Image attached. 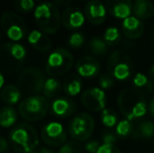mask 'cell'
Listing matches in <instances>:
<instances>
[{
	"mask_svg": "<svg viewBox=\"0 0 154 153\" xmlns=\"http://www.w3.org/2000/svg\"><path fill=\"white\" fill-rule=\"evenodd\" d=\"M48 108V100L44 96L35 94L26 96L19 103L18 113L27 122H38L46 115Z\"/></svg>",
	"mask_w": 154,
	"mask_h": 153,
	"instance_id": "cell-4",
	"label": "cell"
},
{
	"mask_svg": "<svg viewBox=\"0 0 154 153\" xmlns=\"http://www.w3.org/2000/svg\"><path fill=\"white\" fill-rule=\"evenodd\" d=\"M39 153H54L53 150L48 149V148H45V147H42L40 149V152Z\"/></svg>",
	"mask_w": 154,
	"mask_h": 153,
	"instance_id": "cell-41",
	"label": "cell"
},
{
	"mask_svg": "<svg viewBox=\"0 0 154 153\" xmlns=\"http://www.w3.org/2000/svg\"><path fill=\"white\" fill-rule=\"evenodd\" d=\"M104 41L108 46H114V45L119 44L121 40V34L118 27L110 26L104 33Z\"/></svg>",
	"mask_w": 154,
	"mask_h": 153,
	"instance_id": "cell-29",
	"label": "cell"
},
{
	"mask_svg": "<svg viewBox=\"0 0 154 153\" xmlns=\"http://www.w3.org/2000/svg\"><path fill=\"white\" fill-rule=\"evenodd\" d=\"M132 3L129 0H121V1H111L107 3V10L116 19H123L130 17L132 13Z\"/></svg>",
	"mask_w": 154,
	"mask_h": 153,
	"instance_id": "cell-18",
	"label": "cell"
},
{
	"mask_svg": "<svg viewBox=\"0 0 154 153\" xmlns=\"http://www.w3.org/2000/svg\"><path fill=\"white\" fill-rule=\"evenodd\" d=\"M63 90L68 96H77L82 91V81L79 75H69L63 82Z\"/></svg>",
	"mask_w": 154,
	"mask_h": 153,
	"instance_id": "cell-22",
	"label": "cell"
},
{
	"mask_svg": "<svg viewBox=\"0 0 154 153\" xmlns=\"http://www.w3.org/2000/svg\"><path fill=\"white\" fill-rule=\"evenodd\" d=\"M133 86L142 93H149L153 90V85L150 80L142 72H137L133 77Z\"/></svg>",
	"mask_w": 154,
	"mask_h": 153,
	"instance_id": "cell-26",
	"label": "cell"
},
{
	"mask_svg": "<svg viewBox=\"0 0 154 153\" xmlns=\"http://www.w3.org/2000/svg\"><path fill=\"white\" fill-rule=\"evenodd\" d=\"M0 41H1V34H0Z\"/></svg>",
	"mask_w": 154,
	"mask_h": 153,
	"instance_id": "cell-43",
	"label": "cell"
},
{
	"mask_svg": "<svg viewBox=\"0 0 154 153\" xmlns=\"http://www.w3.org/2000/svg\"><path fill=\"white\" fill-rule=\"evenodd\" d=\"M31 153H38V152H35V151H32V152H31Z\"/></svg>",
	"mask_w": 154,
	"mask_h": 153,
	"instance_id": "cell-44",
	"label": "cell"
},
{
	"mask_svg": "<svg viewBox=\"0 0 154 153\" xmlns=\"http://www.w3.org/2000/svg\"><path fill=\"white\" fill-rule=\"evenodd\" d=\"M132 13L140 20L149 19L154 15V4L149 0H136L132 5Z\"/></svg>",
	"mask_w": 154,
	"mask_h": 153,
	"instance_id": "cell-21",
	"label": "cell"
},
{
	"mask_svg": "<svg viewBox=\"0 0 154 153\" xmlns=\"http://www.w3.org/2000/svg\"><path fill=\"white\" fill-rule=\"evenodd\" d=\"M10 143L4 137L0 136V153H8L10 151Z\"/></svg>",
	"mask_w": 154,
	"mask_h": 153,
	"instance_id": "cell-38",
	"label": "cell"
},
{
	"mask_svg": "<svg viewBox=\"0 0 154 153\" xmlns=\"http://www.w3.org/2000/svg\"><path fill=\"white\" fill-rule=\"evenodd\" d=\"M85 14L78 6H68L61 14L62 25L67 29H77L85 23Z\"/></svg>",
	"mask_w": 154,
	"mask_h": 153,
	"instance_id": "cell-14",
	"label": "cell"
},
{
	"mask_svg": "<svg viewBox=\"0 0 154 153\" xmlns=\"http://www.w3.org/2000/svg\"><path fill=\"white\" fill-rule=\"evenodd\" d=\"M149 112H150V115L154 118V96L153 98L151 99L150 103H149Z\"/></svg>",
	"mask_w": 154,
	"mask_h": 153,
	"instance_id": "cell-39",
	"label": "cell"
},
{
	"mask_svg": "<svg viewBox=\"0 0 154 153\" xmlns=\"http://www.w3.org/2000/svg\"><path fill=\"white\" fill-rule=\"evenodd\" d=\"M0 98L8 106H13L18 103H20L21 98H22V91L20 88L15 84H8V85L4 86L3 89L1 90L0 93Z\"/></svg>",
	"mask_w": 154,
	"mask_h": 153,
	"instance_id": "cell-20",
	"label": "cell"
},
{
	"mask_svg": "<svg viewBox=\"0 0 154 153\" xmlns=\"http://www.w3.org/2000/svg\"><path fill=\"white\" fill-rule=\"evenodd\" d=\"M58 153H82V147L77 141H69L60 147Z\"/></svg>",
	"mask_w": 154,
	"mask_h": 153,
	"instance_id": "cell-32",
	"label": "cell"
},
{
	"mask_svg": "<svg viewBox=\"0 0 154 153\" xmlns=\"http://www.w3.org/2000/svg\"><path fill=\"white\" fill-rule=\"evenodd\" d=\"M27 42L39 51H47L51 47V40L40 29H34L27 36Z\"/></svg>",
	"mask_w": 154,
	"mask_h": 153,
	"instance_id": "cell-19",
	"label": "cell"
},
{
	"mask_svg": "<svg viewBox=\"0 0 154 153\" xmlns=\"http://www.w3.org/2000/svg\"><path fill=\"white\" fill-rule=\"evenodd\" d=\"M85 42V37L82 33H73L68 38V45L72 48H79Z\"/></svg>",
	"mask_w": 154,
	"mask_h": 153,
	"instance_id": "cell-33",
	"label": "cell"
},
{
	"mask_svg": "<svg viewBox=\"0 0 154 153\" xmlns=\"http://www.w3.org/2000/svg\"><path fill=\"white\" fill-rule=\"evenodd\" d=\"M10 144L17 153H31L39 145V136L36 129L29 123H20L11 130Z\"/></svg>",
	"mask_w": 154,
	"mask_h": 153,
	"instance_id": "cell-2",
	"label": "cell"
},
{
	"mask_svg": "<svg viewBox=\"0 0 154 153\" xmlns=\"http://www.w3.org/2000/svg\"><path fill=\"white\" fill-rule=\"evenodd\" d=\"M149 72H150V76L153 78L154 79V63L151 65V67H150V70H149Z\"/></svg>",
	"mask_w": 154,
	"mask_h": 153,
	"instance_id": "cell-42",
	"label": "cell"
},
{
	"mask_svg": "<svg viewBox=\"0 0 154 153\" xmlns=\"http://www.w3.org/2000/svg\"><path fill=\"white\" fill-rule=\"evenodd\" d=\"M134 139H147L154 136V122L152 121H145L142 122L132 133Z\"/></svg>",
	"mask_w": 154,
	"mask_h": 153,
	"instance_id": "cell-25",
	"label": "cell"
},
{
	"mask_svg": "<svg viewBox=\"0 0 154 153\" xmlns=\"http://www.w3.org/2000/svg\"><path fill=\"white\" fill-rule=\"evenodd\" d=\"M95 122L88 112H80L70 120L68 124V133L73 141L85 142L90 139L94 131Z\"/></svg>",
	"mask_w": 154,
	"mask_h": 153,
	"instance_id": "cell-7",
	"label": "cell"
},
{
	"mask_svg": "<svg viewBox=\"0 0 154 153\" xmlns=\"http://www.w3.org/2000/svg\"><path fill=\"white\" fill-rule=\"evenodd\" d=\"M53 113L60 118H67L75 113L77 106L75 103L69 98H58L53 101L51 105Z\"/></svg>",
	"mask_w": 154,
	"mask_h": 153,
	"instance_id": "cell-17",
	"label": "cell"
},
{
	"mask_svg": "<svg viewBox=\"0 0 154 153\" xmlns=\"http://www.w3.org/2000/svg\"><path fill=\"white\" fill-rule=\"evenodd\" d=\"M133 131V126H132V122L128 120H122L118 123L116 126V133L120 137H126Z\"/></svg>",
	"mask_w": 154,
	"mask_h": 153,
	"instance_id": "cell-30",
	"label": "cell"
},
{
	"mask_svg": "<svg viewBox=\"0 0 154 153\" xmlns=\"http://www.w3.org/2000/svg\"><path fill=\"white\" fill-rule=\"evenodd\" d=\"M118 107L126 120L130 122L143 118L148 110L144 93L135 88H126L119 93Z\"/></svg>",
	"mask_w": 154,
	"mask_h": 153,
	"instance_id": "cell-1",
	"label": "cell"
},
{
	"mask_svg": "<svg viewBox=\"0 0 154 153\" xmlns=\"http://www.w3.org/2000/svg\"><path fill=\"white\" fill-rule=\"evenodd\" d=\"M107 67L109 74L119 81H125L131 76L132 65L130 59L121 50H114L110 54Z\"/></svg>",
	"mask_w": 154,
	"mask_h": 153,
	"instance_id": "cell-9",
	"label": "cell"
},
{
	"mask_svg": "<svg viewBox=\"0 0 154 153\" xmlns=\"http://www.w3.org/2000/svg\"><path fill=\"white\" fill-rule=\"evenodd\" d=\"M89 47L91 49V51L97 56H103L107 53L108 45L106 44V42L104 41V39L100 37H94L91 38L89 41Z\"/></svg>",
	"mask_w": 154,
	"mask_h": 153,
	"instance_id": "cell-28",
	"label": "cell"
},
{
	"mask_svg": "<svg viewBox=\"0 0 154 153\" xmlns=\"http://www.w3.org/2000/svg\"><path fill=\"white\" fill-rule=\"evenodd\" d=\"M101 121L104 126L108 127V128H112V127L116 126L119 123L118 113L112 108H105L101 113Z\"/></svg>",
	"mask_w": 154,
	"mask_h": 153,
	"instance_id": "cell-27",
	"label": "cell"
},
{
	"mask_svg": "<svg viewBox=\"0 0 154 153\" xmlns=\"http://www.w3.org/2000/svg\"><path fill=\"white\" fill-rule=\"evenodd\" d=\"M97 153H122L120 149L116 145H108V144H102L100 146Z\"/></svg>",
	"mask_w": 154,
	"mask_h": 153,
	"instance_id": "cell-35",
	"label": "cell"
},
{
	"mask_svg": "<svg viewBox=\"0 0 154 153\" xmlns=\"http://www.w3.org/2000/svg\"><path fill=\"white\" fill-rule=\"evenodd\" d=\"M18 120V111L13 106L5 105L0 109V126L10 128L14 126Z\"/></svg>",
	"mask_w": 154,
	"mask_h": 153,
	"instance_id": "cell-23",
	"label": "cell"
},
{
	"mask_svg": "<svg viewBox=\"0 0 154 153\" xmlns=\"http://www.w3.org/2000/svg\"><path fill=\"white\" fill-rule=\"evenodd\" d=\"M41 139L51 147H62L67 141V132L61 123L51 122L42 128Z\"/></svg>",
	"mask_w": 154,
	"mask_h": 153,
	"instance_id": "cell-11",
	"label": "cell"
},
{
	"mask_svg": "<svg viewBox=\"0 0 154 153\" xmlns=\"http://www.w3.org/2000/svg\"><path fill=\"white\" fill-rule=\"evenodd\" d=\"M4 83H5V79H4V76L1 72H0V90L3 89L4 87Z\"/></svg>",
	"mask_w": 154,
	"mask_h": 153,
	"instance_id": "cell-40",
	"label": "cell"
},
{
	"mask_svg": "<svg viewBox=\"0 0 154 153\" xmlns=\"http://www.w3.org/2000/svg\"><path fill=\"white\" fill-rule=\"evenodd\" d=\"M63 86L61 82L57 79V78L49 77L46 79L43 87V96L48 100V99H53L55 96H57L58 94H60Z\"/></svg>",
	"mask_w": 154,
	"mask_h": 153,
	"instance_id": "cell-24",
	"label": "cell"
},
{
	"mask_svg": "<svg viewBox=\"0 0 154 153\" xmlns=\"http://www.w3.org/2000/svg\"><path fill=\"white\" fill-rule=\"evenodd\" d=\"M45 81H46V78L40 69L29 67L24 69L19 75L17 79V84H18L17 86L24 93L35 96L43 91Z\"/></svg>",
	"mask_w": 154,
	"mask_h": 153,
	"instance_id": "cell-8",
	"label": "cell"
},
{
	"mask_svg": "<svg viewBox=\"0 0 154 153\" xmlns=\"http://www.w3.org/2000/svg\"><path fill=\"white\" fill-rule=\"evenodd\" d=\"M0 25L12 42H19L27 34V25L22 17L11 11H6L0 18Z\"/></svg>",
	"mask_w": 154,
	"mask_h": 153,
	"instance_id": "cell-6",
	"label": "cell"
},
{
	"mask_svg": "<svg viewBox=\"0 0 154 153\" xmlns=\"http://www.w3.org/2000/svg\"><path fill=\"white\" fill-rule=\"evenodd\" d=\"M34 17L40 31L49 35L57 33L62 24L59 8L53 2L38 4L34 11Z\"/></svg>",
	"mask_w": 154,
	"mask_h": 153,
	"instance_id": "cell-3",
	"label": "cell"
},
{
	"mask_svg": "<svg viewBox=\"0 0 154 153\" xmlns=\"http://www.w3.org/2000/svg\"><path fill=\"white\" fill-rule=\"evenodd\" d=\"M84 14L91 24L101 25L106 21L107 6L100 0H90L85 4Z\"/></svg>",
	"mask_w": 154,
	"mask_h": 153,
	"instance_id": "cell-13",
	"label": "cell"
},
{
	"mask_svg": "<svg viewBox=\"0 0 154 153\" xmlns=\"http://www.w3.org/2000/svg\"><path fill=\"white\" fill-rule=\"evenodd\" d=\"M25 57L26 49L19 42H8L0 49V63L4 69H8L10 67L15 68V63L20 66Z\"/></svg>",
	"mask_w": 154,
	"mask_h": 153,
	"instance_id": "cell-10",
	"label": "cell"
},
{
	"mask_svg": "<svg viewBox=\"0 0 154 153\" xmlns=\"http://www.w3.org/2000/svg\"><path fill=\"white\" fill-rule=\"evenodd\" d=\"M116 136L114 133L107 132L103 136V144H108V145H116Z\"/></svg>",
	"mask_w": 154,
	"mask_h": 153,
	"instance_id": "cell-37",
	"label": "cell"
},
{
	"mask_svg": "<svg viewBox=\"0 0 154 153\" xmlns=\"http://www.w3.org/2000/svg\"><path fill=\"white\" fill-rule=\"evenodd\" d=\"M122 32L128 39H137L142 37L145 32V25L138 18L134 16H130L123 20L122 23Z\"/></svg>",
	"mask_w": 154,
	"mask_h": 153,
	"instance_id": "cell-16",
	"label": "cell"
},
{
	"mask_svg": "<svg viewBox=\"0 0 154 153\" xmlns=\"http://www.w3.org/2000/svg\"><path fill=\"white\" fill-rule=\"evenodd\" d=\"M100 143L97 141H89L86 143L85 149L88 153H97L100 148Z\"/></svg>",
	"mask_w": 154,
	"mask_h": 153,
	"instance_id": "cell-36",
	"label": "cell"
},
{
	"mask_svg": "<svg viewBox=\"0 0 154 153\" xmlns=\"http://www.w3.org/2000/svg\"><path fill=\"white\" fill-rule=\"evenodd\" d=\"M81 102L86 109L92 112L103 111L107 104L106 93L102 88L92 87L85 90L81 96Z\"/></svg>",
	"mask_w": 154,
	"mask_h": 153,
	"instance_id": "cell-12",
	"label": "cell"
},
{
	"mask_svg": "<svg viewBox=\"0 0 154 153\" xmlns=\"http://www.w3.org/2000/svg\"><path fill=\"white\" fill-rule=\"evenodd\" d=\"M75 70L82 78H93L101 72V64L92 56H84L77 61Z\"/></svg>",
	"mask_w": 154,
	"mask_h": 153,
	"instance_id": "cell-15",
	"label": "cell"
},
{
	"mask_svg": "<svg viewBox=\"0 0 154 153\" xmlns=\"http://www.w3.org/2000/svg\"><path fill=\"white\" fill-rule=\"evenodd\" d=\"M14 6L17 11L21 13H29L32 11H35L36 3L32 0H18L14 2Z\"/></svg>",
	"mask_w": 154,
	"mask_h": 153,
	"instance_id": "cell-31",
	"label": "cell"
},
{
	"mask_svg": "<svg viewBox=\"0 0 154 153\" xmlns=\"http://www.w3.org/2000/svg\"><path fill=\"white\" fill-rule=\"evenodd\" d=\"M73 65V56L62 47L56 48L48 55L45 64V72L48 76L56 78L67 74Z\"/></svg>",
	"mask_w": 154,
	"mask_h": 153,
	"instance_id": "cell-5",
	"label": "cell"
},
{
	"mask_svg": "<svg viewBox=\"0 0 154 153\" xmlns=\"http://www.w3.org/2000/svg\"><path fill=\"white\" fill-rule=\"evenodd\" d=\"M99 85L102 89H110L114 85V78L110 74H103L99 78Z\"/></svg>",
	"mask_w": 154,
	"mask_h": 153,
	"instance_id": "cell-34",
	"label": "cell"
}]
</instances>
